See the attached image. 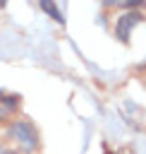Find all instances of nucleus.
Wrapping results in <instances>:
<instances>
[{"instance_id":"39448f33","label":"nucleus","mask_w":146,"mask_h":154,"mask_svg":"<svg viewBox=\"0 0 146 154\" xmlns=\"http://www.w3.org/2000/svg\"><path fill=\"white\" fill-rule=\"evenodd\" d=\"M144 0H124L122 2V7H134V5H141Z\"/></svg>"},{"instance_id":"0eeeda50","label":"nucleus","mask_w":146,"mask_h":154,"mask_svg":"<svg viewBox=\"0 0 146 154\" xmlns=\"http://www.w3.org/2000/svg\"><path fill=\"white\" fill-rule=\"evenodd\" d=\"M0 154H14V152H12V149H5V147L0 144Z\"/></svg>"},{"instance_id":"6e6552de","label":"nucleus","mask_w":146,"mask_h":154,"mask_svg":"<svg viewBox=\"0 0 146 154\" xmlns=\"http://www.w3.org/2000/svg\"><path fill=\"white\" fill-rule=\"evenodd\" d=\"M5 2H7V0H0V5H5Z\"/></svg>"},{"instance_id":"7ed1b4c3","label":"nucleus","mask_w":146,"mask_h":154,"mask_svg":"<svg viewBox=\"0 0 146 154\" xmlns=\"http://www.w3.org/2000/svg\"><path fill=\"white\" fill-rule=\"evenodd\" d=\"M19 106V99L17 96H0V120H7Z\"/></svg>"},{"instance_id":"f257e3e1","label":"nucleus","mask_w":146,"mask_h":154,"mask_svg":"<svg viewBox=\"0 0 146 154\" xmlns=\"http://www.w3.org/2000/svg\"><path fill=\"white\" fill-rule=\"evenodd\" d=\"M7 135L19 144V149H22L24 154H34V152L38 149V144H41L38 132H36V128H34L29 120H14V123L10 125V130H7Z\"/></svg>"},{"instance_id":"423d86ee","label":"nucleus","mask_w":146,"mask_h":154,"mask_svg":"<svg viewBox=\"0 0 146 154\" xmlns=\"http://www.w3.org/2000/svg\"><path fill=\"white\" fill-rule=\"evenodd\" d=\"M122 2H124V0H103V5H108V7H110V5H120V7H122Z\"/></svg>"},{"instance_id":"f03ea898","label":"nucleus","mask_w":146,"mask_h":154,"mask_svg":"<svg viewBox=\"0 0 146 154\" xmlns=\"http://www.w3.org/2000/svg\"><path fill=\"white\" fill-rule=\"evenodd\" d=\"M141 19H144V17H141L139 12H127V14H122V17L117 19V24H115V34H117V38H120L122 43H127L132 29H134Z\"/></svg>"},{"instance_id":"20e7f679","label":"nucleus","mask_w":146,"mask_h":154,"mask_svg":"<svg viewBox=\"0 0 146 154\" xmlns=\"http://www.w3.org/2000/svg\"><path fill=\"white\" fill-rule=\"evenodd\" d=\"M41 7H43V10H45L55 22H62V14H60V10L55 7V2H53V0H41Z\"/></svg>"}]
</instances>
